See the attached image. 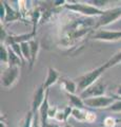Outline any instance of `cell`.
Listing matches in <instances>:
<instances>
[{
  "label": "cell",
  "mask_w": 121,
  "mask_h": 127,
  "mask_svg": "<svg viewBox=\"0 0 121 127\" xmlns=\"http://www.w3.org/2000/svg\"><path fill=\"white\" fill-rule=\"evenodd\" d=\"M106 70L107 69L105 68V66L103 64L102 66L98 67V68L93 69V70L88 71V72H86V73L80 75L79 77H77L76 81H75L76 84H77V88H78L77 91H79V92L81 93L86 88H88L89 86L95 84L97 81H99L100 76L103 74L104 71H106Z\"/></svg>",
  "instance_id": "6da1fadb"
},
{
  "label": "cell",
  "mask_w": 121,
  "mask_h": 127,
  "mask_svg": "<svg viewBox=\"0 0 121 127\" xmlns=\"http://www.w3.org/2000/svg\"><path fill=\"white\" fill-rule=\"evenodd\" d=\"M65 9H68L75 13H79L81 15H84L86 17H94V16H101L103 13V10H99L97 7L93 6L88 3L84 2H73V3H65L63 4Z\"/></svg>",
  "instance_id": "7a4b0ae2"
},
{
  "label": "cell",
  "mask_w": 121,
  "mask_h": 127,
  "mask_svg": "<svg viewBox=\"0 0 121 127\" xmlns=\"http://www.w3.org/2000/svg\"><path fill=\"white\" fill-rule=\"evenodd\" d=\"M120 18H121V6L103 10L102 15L99 16L98 19L96 20L95 30H99L100 28L111 25V23L115 22Z\"/></svg>",
  "instance_id": "3957f363"
},
{
  "label": "cell",
  "mask_w": 121,
  "mask_h": 127,
  "mask_svg": "<svg viewBox=\"0 0 121 127\" xmlns=\"http://www.w3.org/2000/svg\"><path fill=\"white\" fill-rule=\"evenodd\" d=\"M105 91H106V84H104L103 82H101L99 79L95 84H93L81 93H79V96L82 100H86V98L96 97V96H102V95H104Z\"/></svg>",
  "instance_id": "277c9868"
},
{
  "label": "cell",
  "mask_w": 121,
  "mask_h": 127,
  "mask_svg": "<svg viewBox=\"0 0 121 127\" xmlns=\"http://www.w3.org/2000/svg\"><path fill=\"white\" fill-rule=\"evenodd\" d=\"M20 75L19 67H9L1 73V85L3 88H10L13 86Z\"/></svg>",
  "instance_id": "5b68a950"
},
{
  "label": "cell",
  "mask_w": 121,
  "mask_h": 127,
  "mask_svg": "<svg viewBox=\"0 0 121 127\" xmlns=\"http://www.w3.org/2000/svg\"><path fill=\"white\" fill-rule=\"evenodd\" d=\"M116 100L115 97L107 96V95H102V96H96V97H91L83 100L84 105L89 107V108H103L106 109L107 107H110Z\"/></svg>",
  "instance_id": "8992f818"
},
{
  "label": "cell",
  "mask_w": 121,
  "mask_h": 127,
  "mask_svg": "<svg viewBox=\"0 0 121 127\" xmlns=\"http://www.w3.org/2000/svg\"><path fill=\"white\" fill-rule=\"evenodd\" d=\"M94 40L101 41H116L121 39V30L120 31H107V30H97L92 36Z\"/></svg>",
  "instance_id": "52a82bcc"
},
{
  "label": "cell",
  "mask_w": 121,
  "mask_h": 127,
  "mask_svg": "<svg viewBox=\"0 0 121 127\" xmlns=\"http://www.w3.org/2000/svg\"><path fill=\"white\" fill-rule=\"evenodd\" d=\"M45 92H46V90L44 89L43 84L40 85L35 90L34 95H33V100H32V108H31V110H32L34 113H37L39 109H40L41 105L43 104L44 98H45Z\"/></svg>",
  "instance_id": "ba28073f"
},
{
  "label": "cell",
  "mask_w": 121,
  "mask_h": 127,
  "mask_svg": "<svg viewBox=\"0 0 121 127\" xmlns=\"http://www.w3.org/2000/svg\"><path fill=\"white\" fill-rule=\"evenodd\" d=\"M59 77H60L59 72H58L56 69L52 68V67H49V69H48V75H46V78H45V81L43 83L44 89L45 90H49L51 86H53V85L56 84L57 81L59 79Z\"/></svg>",
  "instance_id": "9c48e42d"
},
{
  "label": "cell",
  "mask_w": 121,
  "mask_h": 127,
  "mask_svg": "<svg viewBox=\"0 0 121 127\" xmlns=\"http://www.w3.org/2000/svg\"><path fill=\"white\" fill-rule=\"evenodd\" d=\"M60 84H61V87L63 88V90L65 91V93L75 94L78 90L76 82L73 81V79H69L68 77H61Z\"/></svg>",
  "instance_id": "30bf717a"
},
{
  "label": "cell",
  "mask_w": 121,
  "mask_h": 127,
  "mask_svg": "<svg viewBox=\"0 0 121 127\" xmlns=\"http://www.w3.org/2000/svg\"><path fill=\"white\" fill-rule=\"evenodd\" d=\"M2 2L5 6V19L3 22H11V21L18 20V19L20 18V12L15 11L13 7L7 3V1H2Z\"/></svg>",
  "instance_id": "8fae6325"
},
{
  "label": "cell",
  "mask_w": 121,
  "mask_h": 127,
  "mask_svg": "<svg viewBox=\"0 0 121 127\" xmlns=\"http://www.w3.org/2000/svg\"><path fill=\"white\" fill-rule=\"evenodd\" d=\"M29 45H30V49H31V64H30V68L32 69L33 66L35 65V62H36V58H37V55L39 53V49H40V45H39V41L37 40L36 38L32 39V40L29 41Z\"/></svg>",
  "instance_id": "7c38bea8"
},
{
  "label": "cell",
  "mask_w": 121,
  "mask_h": 127,
  "mask_svg": "<svg viewBox=\"0 0 121 127\" xmlns=\"http://www.w3.org/2000/svg\"><path fill=\"white\" fill-rule=\"evenodd\" d=\"M66 96H68V100L69 102V105H71L73 108H80V109H84V102L81 98L79 95L76 94H69L66 93Z\"/></svg>",
  "instance_id": "4fadbf2b"
},
{
  "label": "cell",
  "mask_w": 121,
  "mask_h": 127,
  "mask_svg": "<svg viewBox=\"0 0 121 127\" xmlns=\"http://www.w3.org/2000/svg\"><path fill=\"white\" fill-rule=\"evenodd\" d=\"M72 116L79 122H86L87 111L84 109H80V108H73Z\"/></svg>",
  "instance_id": "5bb4252c"
},
{
  "label": "cell",
  "mask_w": 121,
  "mask_h": 127,
  "mask_svg": "<svg viewBox=\"0 0 121 127\" xmlns=\"http://www.w3.org/2000/svg\"><path fill=\"white\" fill-rule=\"evenodd\" d=\"M120 63H121V51L115 53L106 63H104V66H105L106 69H110V68H112V67L117 66Z\"/></svg>",
  "instance_id": "9a60e30c"
},
{
  "label": "cell",
  "mask_w": 121,
  "mask_h": 127,
  "mask_svg": "<svg viewBox=\"0 0 121 127\" xmlns=\"http://www.w3.org/2000/svg\"><path fill=\"white\" fill-rule=\"evenodd\" d=\"M33 120H34V112L32 110H29L25 113L24 118L22 119L21 123L19 124V127H32Z\"/></svg>",
  "instance_id": "2e32d148"
},
{
  "label": "cell",
  "mask_w": 121,
  "mask_h": 127,
  "mask_svg": "<svg viewBox=\"0 0 121 127\" xmlns=\"http://www.w3.org/2000/svg\"><path fill=\"white\" fill-rule=\"evenodd\" d=\"M0 61L1 64H9V48L4 43L0 46Z\"/></svg>",
  "instance_id": "e0dca14e"
},
{
  "label": "cell",
  "mask_w": 121,
  "mask_h": 127,
  "mask_svg": "<svg viewBox=\"0 0 121 127\" xmlns=\"http://www.w3.org/2000/svg\"><path fill=\"white\" fill-rule=\"evenodd\" d=\"M20 46H21V51H22V55L24 61H28L29 64H31L32 58H31V49H30L29 42H22L20 43Z\"/></svg>",
  "instance_id": "ac0fdd59"
},
{
  "label": "cell",
  "mask_w": 121,
  "mask_h": 127,
  "mask_svg": "<svg viewBox=\"0 0 121 127\" xmlns=\"http://www.w3.org/2000/svg\"><path fill=\"white\" fill-rule=\"evenodd\" d=\"M116 124H117V121L113 117H106L102 121L103 127H116Z\"/></svg>",
  "instance_id": "d6986e66"
},
{
  "label": "cell",
  "mask_w": 121,
  "mask_h": 127,
  "mask_svg": "<svg viewBox=\"0 0 121 127\" xmlns=\"http://www.w3.org/2000/svg\"><path fill=\"white\" fill-rule=\"evenodd\" d=\"M106 110L114 111V112H121V100H116L110 107H107Z\"/></svg>",
  "instance_id": "ffe728a7"
},
{
  "label": "cell",
  "mask_w": 121,
  "mask_h": 127,
  "mask_svg": "<svg viewBox=\"0 0 121 127\" xmlns=\"http://www.w3.org/2000/svg\"><path fill=\"white\" fill-rule=\"evenodd\" d=\"M87 3L88 4H91V5H93V6L97 7V9L101 10L100 7L106 5L108 3V1H105V0H91V1H87Z\"/></svg>",
  "instance_id": "44dd1931"
},
{
  "label": "cell",
  "mask_w": 121,
  "mask_h": 127,
  "mask_svg": "<svg viewBox=\"0 0 121 127\" xmlns=\"http://www.w3.org/2000/svg\"><path fill=\"white\" fill-rule=\"evenodd\" d=\"M57 112H58V107H57V106L50 107V110H49V118H51V119H55Z\"/></svg>",
  "instance_id": "7402d4cb"
},
{
  "label": "cell",
  "mask_w": 121,
  "mask_h": 127,
  "mask_svg": "<svg viewBox=\"0 0 121 127\" xmlns=\"http://www.w3.org/2000/svg\"><path fill=\"white\" fill-rule=\"evenodd\" d=\"M0 19H1V22L4 21L5 19V6L2 1H0Z\"/></svg>",
  "instance_id": "603a6c76"
},
{
  "label": "cell",
  "mask_w": 121,
  "mask_h": 127,
  "mask_svg": "<svg viewBox=\"0 0 121 127\" xmlns=\"http://www.w3.org/2000/svg\"><path fill=\"white\" fill-rule=\"evenodd\" d=\"M45 127H61L60 125H58L57 123H53V122H48L46 123Z\"/></svg>",
  "instance_id": "cb8c5ba5"
},
{
  "label": "cell",
  "mask_w": 121,
  "mask_h": 127,
  "mask_svg": "<svg viewBox=\"0 0 121 127\" xmlns=\"http://www.w3.org/2000/svg\"><path fill=\"white\" fill-rule=\"evenodd\" d=\"M116 95H118L119 97H121V85L116 86Z\"/></svg>",
  "instance_id": "d4e9b609"
},
{
  "label": "cell",
  "mask_w": 121,
  "mask_h": 127,
  "mask_svg": "<svg viewBox=\"0 0 121 127\" xmlns=\"http://www.w3.org/2000/svg\"><path fill=\"white\" fill-rule=\"evenodd\" d=\"M0 127H7L4 121H2V120H1V122H0Z\"/></svg>",
  "instance_id": "484cf974"
},
{
  "label": "cell",
  "mask_w": 121,
  "mask_h": 127,
  "mask_svg": "<svg viewBox=\"0 0 121 127\" xmlns=\"http://www.w3.org/2000/svg\"><path fill=\"white\" fill-rule=\"evenodd\" d=\"M62 127H74V126H73V125H71L69 123H64V125L62 126Z\"/></svg>",
  "instance_id": "4316f807"
},
{
  "label": "cell",
  "mask_w": 121,
  "mask_h": 127,
  "mask_svg": "<svg viewBox=\"0 0 121 127\" xmlns=\"http://www.w3.org/2000/svg\"><path fill=\"white\" fill-rule=\"evenodd\" d=\"M112 96L115 97V100H121V97H119L118 95H116V94H112Z\"/></svg>",
  "instance_id": "83f0119b"
},
{
  "label": "cell",
  "mask_w": 121,
  "mask_h": 127,
  "mask_svg": "<svg viewBox=\"0 0 121 127\" xmlns=\"http://www.w3.org/2000/svg\"><path fill=\"white\" fill-rule=\"evenodd\" d=\"M118 122H121V119H119V120H118Z\"/></svg>",
  "instance_id": "f1b7e54d"
}]
</instances>
